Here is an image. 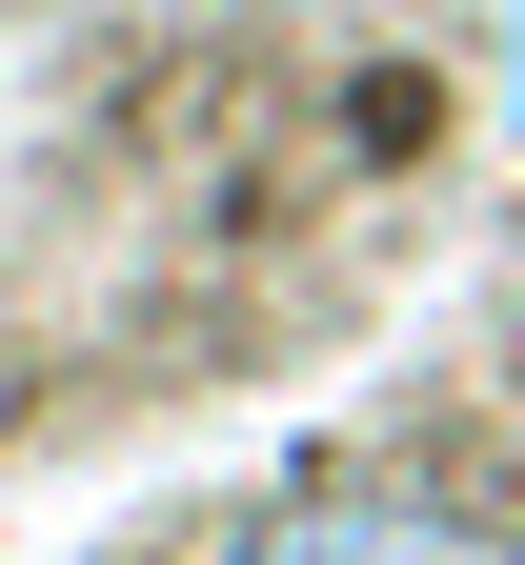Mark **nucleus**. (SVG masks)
<instances>
[{"instance_id":"f257e3e1","label":"nucleus","mask_w":525,"mask_h":565,"mask_svg":"<svg viewBox=\"0 0 525 565\" xmlns=\"http://www.w3.org/2000/svg\"><path fill=\"white\" fill-rule=\"evenodd\" d=\"M243 565H525V545H485L465 505H283Z\"/></svg>"},{"instance_id":"f03ea898","label":"nucleus","mask_w":525,"mask_h":565,"mask_svg":"<svg viewBox=\"0 0 525 565\" xmlns=\"http://www.w3.org/2000/svg\"><path fill=\"white\" fill-rule=\"evenodd\" d=\"M505 121H525V41H505Z\"/></svg>"}]
</instances>
